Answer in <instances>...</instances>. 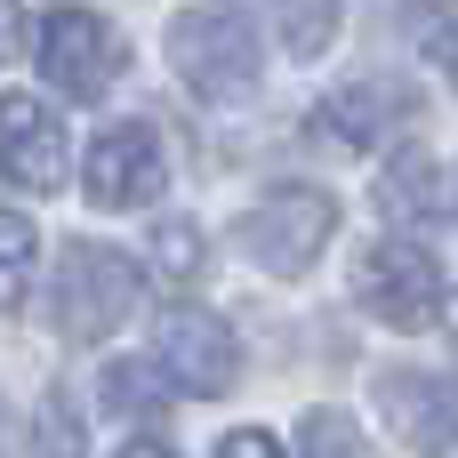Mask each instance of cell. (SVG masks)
Listing matches in <instances>:
<instances>
[{
	"label": "cell",
	"instance_id": "1",
	"mask_svg": "<svg viewBox=\"0 0 458 458\" xmlns=\"http://www.w3.org/2000/svg\"><path fill=\"white\" fill-rule=\"evenodd\" d=\"M169 64H177V81H185L193 97H209V105H250V97H258V72H266V48H258V32H250L242 8L201 0V8H177V16H169Z\"/></svg>",
	"mask_w": 458,
	"mask_h": 458
},
{
	"label": "cell",
	"instance_id": "2",
	"mask_svg": "<svg viewBox=\"0 0 458 458\" xmlns=\"http://www.w3.org/2000/svg\"><path fill=\"white\" fill-rule=\"evenodd\" d=\"M48 314H56V330H64L72 346L113 338V330L137 314V266H129L121 250H105V242H72V250L56 258Z\"/></svg>",
	"mask_w": 458,
	"mask_h": 458
},
{
	"label": "cell",
	"instance_id": "3",
	"mask_svg": "<svg viewBox=\"0 0 458 458\" xmlns=\"http://www.w3.org/2000/svg\"><path fill=\"white\" fill-rule=\"evenodd\" d=\"M330 233H338V201L330 193H314V185H274L258 209H242V225H233V242H242V258L250 266H266V274H306L322 250H330Z\"/></svg>",
	"mask_w": 458,
	"mask_h": 458
},
{
	"label": "cell",
	"instance_id": "4",
	"mask_svg": "<svg viewBox=\"0 0 458 458\" xmlns=\"http://www.w3.org/2000/svg\"><path fill=\"white\" fill-rule=\"evenodd\" d=\"M32 56H40V81H48V89H64V97H97V89L121 81L129 40H121V24H105V16H89V8H48Z\"/></svg>",
	"mask_w": 458,
	"mask_h": 458
},
{
	"label": "cell",
	"instance_id": "5",
	"mask_svg": "<svg viewBox=\"0 0 458 458\" xmlns=\"http://www.w3.org/2000/svg\"><path fill=\"white\" fill-rule=\"evenodd\" d=\"M153 370H161V386L209 403V394H225V386L242 378V346H233V330H225L217 314L169 306V314L153 322Z\"/></svg>",
	"mask_w": 458,
	"mask_h": 458
},
{
	"label": "cell",
	"instance_id": "6",
	"mask_svg": "<svg viewBox=\"0 0 458 458\" xmlns=\"http://www.w3.org/2000/svg\"><path fill=\"white\" fill-rule=\"evenodd\" d=\"M362 306L386 330H427L443 314V258L427 242H378L362 258Z\"/></svg>",
	"mask_w": 458,
	"mask_h": 458
},
{
	"label": "cell",
	"instance_id": "7",
	"mask_svg": "<svg viewBox=\"0 0 458 458\" xmlns=\"http://www.w3.org/2000/svg\"><path fill=\"white\" fill-rule=\"evenodd\" d=\"M89 201L97 209H145L161 185H169V145L145 129V121H121V129H97L89 145V169H81Z\"/></svg>",
	"mask_w": 458,
	"mask_h": 458
},
{
	"label": "cell",
	"instance_id": "8",
	"mask_svg": "<svg viewBox=\"0 0 458 458\" xmlns=\"http://www.w3.org/2000/svg\"><path fill=\"white\" fill-rule=\"evenodd\" d=\"M64 121L40 97H0V177L16 193H56L64 185Z\"/></svg>",
	"mask_w": 458,
	"mask_h": 458
},
{
	"label": "cell",
	"instance_id": "9",
	"mask_svg": "<svg viewBox=\"0 0 458 458\" xmlns=\"http://www.w3.org/2000/svg\"><path fill=\"white\" fill-rule=\"evenodd\" d=\"M411 121V89L403 81H386V72H362V81H338L322 105H314V129L330 137V145H354V153H370V145H386L394 129Z\"/></svg>",
	"mask_w": 458,
	"mask_h": 458
},
{
	"label": "cell",
	"instance_id": "10",
	"mask_svg": "<svg viewBox=\"0 0 458 458\" xmlns=\"http://www.w3.org/2000/svg\"><path fill=\"white\" fill-rule=\"evenodd\" d=\"M378 411L394 419V435L411 451H451L458 443V386L435 370H386L378 378Z\"/></svg>",
	"mask_w": 458,
	"mask_h": 458
},
{
	"label": "cell",
	"instance_id": "11",
	"mask_svg": "<svg viewBox=\"0 0 458 458\" xmlns=\"http://www.w3.org/2000/svg\"><path fill=\"white\" fill-rule=\"evenodd\" d=\"M443 209V161L427 145H403L386 169H378V217L386 225H427Z\"/></svg>",
	"mask_w": 458,
	"mask_h": 458
},
{
	"label": "cell",
	"instance_id": "12",
	"mask_svg": "<svg viewBox=\"0 0 458 458\" xmlns=\"http://www.w3.org/2000/svg\"><path fill=\"white\" fill-rule=\"evenodd\" d=\"M266 24L290 56H322L338 40V0H266Z\"/></svg>",
	"mask_w": 458,
	"mask_h": 458
},
{
	"label": "cell",
	"instance_id": "13",
	"mask_svg": "<svg viewBox=\"0 0 458 458\" xmlns=\"http://www.w3.org/2000/svg\"><path fill=\"white\" fill-rule=\"evenodd\" d=\"M298 458H378V451H370V435H362L346 411H314V419L298 427Z\"/></svg>",
	"mask_w": 458,
	"mask_h": 458
},
{
	"label": "cell",
	"instance_id": "14",
	"mask_svg": "<svg viewBox=\"0 0 458 458\" xmlns=\"http://www.w3.org/2000/svg\"><path fill=\"white\" fill-rule=\"evenodd\" d=\"M411 40L458 81V8L451 0H411Z\"/></svg>",
	"mask_w": 458,
	"mask_h": 458
},
{
	"label": "cell",
	"instance_id": "15",
	"mask_svg": "<svg viewBox=\"0 0 458 458\" xmlns=\"http://www.w3.org/2000/svg\"><path fill=\"white\" fill-rule=\"evenodd\" d=\"M153 266H161V282H193V274H201V233H193V217H161V225H153Z\"/></svg>",
	"mask_w": 458,
	"mask_h": 458
},
{
	"label": "cell",
	"instance_id": "16",
	"mask_svg": "<svg viewBox=\"0 0 458 458\" xmlns=\"http://www.w3.org/2000/svg\"><path fill=\"white\" fill-rule=\"evenodd\" d=\"M32 282V225L16 209H0V306H16Z\"/></svg>",
	"mask_w": 458,
	"mask_h": 458
},
{
	"label": "cell",
	"instance_id": "17",
	"mask_svg": "<svg viewBox=\"0 0 458 458\" xmlns=\"http://www.w3.org/2000/svg\"><path fill=\"white\" fill-rule=\"evenodd\" d=\"M105 394L137 411V403H153V394H161V370H153V362H145V370H137V362H121V370L105 378Z\"/></svg>",
	"mask_w": 458,
	"mask_h": 458
},
{
	"label": "cell",
	"instance_id": "18",
	"mask_svg": "<svg viewBox=\"0 0 458 458\" xmlns=\"http://www.w3.org/2000/svg\"><path fill=\"white\" fill-rule=\"evenodd\" d=\"M40 458H81V435H72L64 403H56V411H48V427H40Z\"/></svg>",
	"mask_w": 458,
	"mask_h": 458
},
{
	"label": "cell",
	"instance_id": "19",
	"mask_svg": "<svg viewBox=\"0 0 458 458\" xmlns=\"http://www.w3.org/2000/svg\"><path fill=\"white\" fill-rule=\"evenodd\" d=\"M217 458H282V443H274L266 427H242V435H225V443H217Z\"/></svg>",
	"mask_w": 458,
	"mask_h": 458
},
{
	"label": "cell",
	"instance_id": "20",
	"mask_svg": "<svg viewBox=\"0 0 458 458\" xmlns=\"http://www.w3.org/2000/svg\"><path fill=\"white\" fill-rule=\"evenodd\" d=\"M24 48V0H0V64Z\"/></svg>",
	"mask_w": 458,
	"mask_h": 458
},
{
	"label": "cell",
	"instance_id": "21",
	"mask_svg": "<svg viewBox=\"0 0 458 458\" xmlns=\"http://www.w3.org/2000/svg\"><path fill=\"white\" fill-rule=\"evenodd\" d=\"M121 458H177V451H169V443H153V435H137V443H129Z\"/></svg>",
	"mask_w": 458,
	"mask_h": 458
},
{
	"label": "cell",
	"instance_id": "22",
	"mask_svg": "<svg viewBox=\"0 0 458 458\" xmlns=\"http://www.w3.org/2000/svg\"><path fill=\"white\" fill-rule=\"evenodd\" d=\"M443 322H451V338H458V290H451V298H443Z\"/></svg>",
	"mask_w": 458,
	"mask_h": 458
}]
</instances>
